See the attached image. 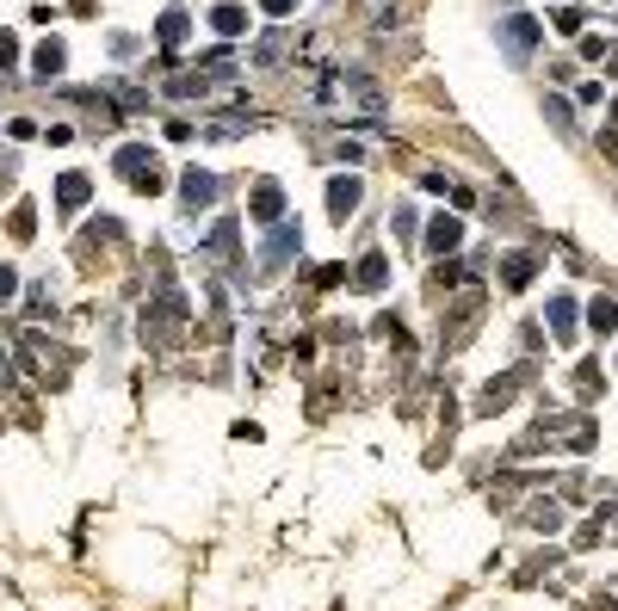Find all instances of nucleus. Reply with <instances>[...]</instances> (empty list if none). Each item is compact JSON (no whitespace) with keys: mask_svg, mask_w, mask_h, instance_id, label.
I'll list each match as a JSON object with an SVG mask.
<instances>
[{"mask_svg":"<svg viewBox=\"0 0 618 611\" xmlns=\"http://www.w3.org/2000/svg\"><path fill=\"white\" fill-rule=\"evenodd\" d=\"M328 198H334V210H347V204H353V198H359V185H353V179H340V185H334Z\"/></svg>","mask_w":618,"mask_h":611,"instance_id":"f257e3e1","label":"nucleus"}]
</instances>
